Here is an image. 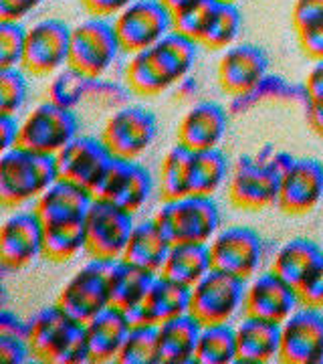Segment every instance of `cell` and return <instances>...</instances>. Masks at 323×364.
Returning a JSON list of instances; mask_svg holds the SVG:
<instances>
[{
  "mask_svg": "<svg viewBox=\"0 0 323 364\" xmlns=\"http://www.w3.org/2000/svg\"><path fill=\"white\" fill-rule=\"evenodd\" d=\"M198 57V43L172 31L150 49L131 53L126 65L129 91L152 97L180 83L190 73Z\"/></svg>",
  "mask_w": 323,
  "mask_h": 364,
  "instance_id": "6da1fadb",
  "label": "cell"
},
{
  "mask_svg": "<svg viewBox=\"0 0 323 364\" xmlns=\"http://www.w3.org/2000/svg\"><path fill=\"white\" fill-rule=\"evenodd\" d=\"M59 181L57 158L14 146L0 156V203L4 207H23Z\"/></svg>",
  "mask_w": 323,
  "mask_h": 364,
  "instance_id": "7a4b0ae2",
  "label": "cell"
},
{
  "mask_svg": "<svg viewBox=\"0 0 323 364\" xmlns=\"http://www.w3.org/2000/svg\"><path fill=\"white\" fill-rule=\"evenodd\" d=\"M291 158L275 154L273 158L241 156L229 178V198L243 210H263L277 205L281 174Z\"/></svg>",
  "mask_w": 323,
  "mask_h": 364,
  "instance_id": "3957f363",
  "label": "cell"
},
{
  "mask_svg": "<svg viewBox=\"0 0 323 364\" xmlns=\"http://www.w3.org/2000/svg\"><path fill=\"white\" fill-rule=\"evenodd\" d=\"M154 221L172 243H210L220 231V208L212 196L186 195L166 200Z\"/></svg>",
  "mask_w": 323,
  "mask_h": 364,
  "instance_id": "277c9868",
  "label": "cell"
},
{
  "mask_svg": "<svg viewBox=\"0 0 323 364\" xmlns=\"http://www.w3.org/2000/svg\"><path fill=\"white\" fill-rule=\"evenodd\" d=\"M116 259L87 261L61 289L57 304L77 322L87 324L91 318L111 306V272Z\"/></svg>",
  "mask_w": 323,
  "mask_h": 364,
  "instance_id": "5b68a950",
  "label": "cell"
},
{
  "mask_svg": "<svg viewBox=\"0 0 323 364\" xmlns=\"http://www.w3.org/2000/svg\"><path fill=\"white\" fill-rule=\"evenodd\" d=\"M121 45L116 35L114 23L91 16L71 28L69 63L73 71L89 79H99L114 65Z\"/></svg>",
  "mask_w": 323,
  "mask_h": 364,
  "instance_id": "8992f818",
  "label": "cell"
},
{
  "mask_svg": "<svg viewBox=\"0 0 323 364\" xmlns=\"http://www.w3.org/2000/svg\"><path fill=\"white\" fill-rule=\"evenodd\" d=\"M79 136V117L71 107L45 102L21 122L18 146L26 150L57 156L67 144Z\"/></svg>",
  "mask_w": 323,
  "mask_h": 364,
  "instance_id": "52a82bcc",
  "label": "cell"
},
{
  "mask_svg": "<svg viewBox=\"0 0 323 364\" xmlns=\"http://www.w3.org/2000/svg\"><path fill=\"white\" fill-rule=\"evenodd\" d=\"M245 279L212 267L192 286L190 314L202 326L231 322L236 312L245 308Z\"/></svg>",
  "mask_w": 323,
  "mask_h": 364,
  "instance_id": "ba28073f",
  "label": "cell"
},
{
  "mask_svg": "<svg viewBox=\"0 0 323 364\" xmlns=\"http://www.w3.org/2000/svg\"><path fill=\"white\" fill-rule=\"evenodd\" d=\"M133 227L131 213L104 198H93L85 215V251L95 259H121Z\"/></svg>",
  "mask_w": 323,
  "mask_h": 364,
  "instance_id": "9c48e42d",
  "label": "cell"
},
{
  "mask_svg": "<svg viewBox=\"0 0 323 364\" xmlns=\"http://www.w3.org/2000/svg\"><path fill=\"white\" fill-rule=\"evenodd\" d=\"M114 28L121 51H143L172 33V11L162 0H136L114 16Z\"/></svg>",
  "mask_w": 323,
  "mask_h": 364,
  "instance_id": "30bf717a",
  "label": "cell"
},
{
  "mask_svg": "<svg viewBox=\"0 0 323 364\" xmlns=\"http://www.w3.org/2000/svg\"><path fill=\"white\" fill-rule=\"evenodd\" d=\"M158 134V122L152 112L138 105H124L105 122L102 140L114 158L138 160L152 146Z\"/></svg>",
  "mask_w": 323,
  "mask_h": 364,
  "instance_id": "8fae6325",
  "label": "cell"
},
{
  "mask_svg": "<svg viewBox=\"0 0 323 364\" xmlns=\"http://www.w3.org/2000/svg\"><path fill=\"white\" fill-rule=\"evenodd\" d=\"M212 265L217 269L233 273L236 277L248 282L258 273L263 265V239L251 227H226L220 229L208 243Z\"/></svg>",
  "mask_w": 323,
  "mask_h": 364,
  "instance_id": "7c38bea8",
  "label": "cell"
},
{
  "mask_svg": "<svg viewBox=\"0 0 323 364\" xmlns=\"http://www.w3.org/2000/svg\"><path fill=\"white\" fill-rule=\"evenodd\" d=\"M71 28L59 18H43L26 28L21 67L33 75H51L69 63Z\"/></svg>",
  "mask_w": 323,
  "mask_h": 364,
  "instance_id": "4fadbf2b",
  "label": "cell"
},
{
  "mask_svg": "<svg viewBox=\"0 0 323 364\" xmlns=\"http://www.w3.org/2000/svg\"><path fill=\"white\" fill-rule=\"evenodd\" d=\"M154 191V178L150 170L136 160L114 158L105 176L95 188V198L109 200L128 213H138L146 207Z\"/></svg>",
  "mask_w": 323,
  "mask_h": 364,
  "instance_id": "5bb4252c",
  "label": "cell"
},
{
  "mask_svg": "<svg viewBox=\"0 0 323 364\" xmlns=\"http://www.w3.org/2000/svg\"><path fill=\"white\" fill-rule=\"evenodd\" d=\"M55 158L59 178L75 182L91 193H95L109 164L114 162V154L104 140L91 136L73 138Z\"/></svg>",
  "mask_w": 323,
  "mask_h": 364,
  "instance_id": "9a60e30c",
  "label": "cell"
},
{
  "mask_svg": "<svg viewBox=\"0 0 323 364\" xmlns=\"http://www.w3.org/2000/svg\"><path fill=\"white\" fill-rule=\"evenodd\" d=\"M279 360L285 364L323 363V312L317 308H297L281 324Z\"/></svg>",
  "mask_w": 323,
  "mask_h": 364,
  "instance_id": "2e32d148",
  "label": "cell"
},
{
  "mask_svg": "<svg viewBox=\"0 0 323 364\" xmlns=\"http://www.w3.org/2000/svg\"><path fill=\"white\" fill-rule=\"evenodd\" d=\"M45 225L37 210L11 215L0 231V263L9 272H18L43 255Z\"/></svg>",
  "mask_w": 323,
  "mask_h": 364,
  "instance_id": "e0dca14e",
  "label": "cell"
},
{
  "mask_svg": "<svg viewBox=\"0 0 323 364\" xmlns=\"http://www.w3.org/2000/svg\"><path fill=\"white\" fill-rule=\"evenodd\" d=\"M323 200V166L313 158L293 160L281 174L277 207L287 215H307Z\"/></svg>",
  "mask_w": 323,
  "mask_h": 364,
  "instance_id": "ac0fdd59",
  "label": "cell"
},
{
  "mask_svg": "<svg viewBox=\"0 0 323 364\" xmlns=\"http://www.w3.org/2000/svg\"><path fill=\"white\" fill-rule=\"evenodd\" d=\"M299 304L297 289L273 269L251 277V284L246 286L245 314L248 316L283 324Z\"/></svg>",
  "mask_w": 323,
  "mask_h": 364,
  "instance_id": "d6986e66",
  "label": "cell"
},
{
  "mask_svg": "<svg viewBox=\"0 0 323 364\" xmlns=\"http://www.w3.org/2000/svg\"><path fill=\"white\" fill-rule=\"evenodd\" d=\"M269 59L265 51L251 45L241 43L224 49L219 61V83L224 93L241 97L253 90H257L261 81L267 75Z\"/></svg>",
  "mask_w": 323,
  "mask_h": 364,
  "instance_id": "ffe728a7",
  "label": "cell"
},
{
  "mask_svg": "<svg viewBox=\"0 0 323 364\" xmlns=\"http://www.w3.org/2000/svg\"><path fill=\"white\" fill-rule=\"evenodd\" d=\"M192 287L182 286L166 275H155L143 299L128 312L131 324L160 326L166 320L190 312Z\"/></svg>",
  "mask_w": 323,
  "mask_h": 364,
  "instance_id": "44dd1931",
  "label": "cell"
},
{
  "mask_svg": "<svg viewBox=\"0 0 323 364\" xmlns=\"http://www.w3.org/2000/svg\"><path fill=\"white\" fill-rule=\"evenodd\" d=\"M79 324L83 322L71 318L59 304L43 308L28 320V344L33 356L43 363H57Z\"/></svg>",
  "mask_w": 323,
  "mask_h": 364,
  "instance_id": "7402d4cb",
  "label": "cell"
},
{
  "mask_svg": "<svg viewBox=\"0 0 323 364\" xmlns=\"http://www.w3.org/2000/svg\"><path fill=\"white\" fill-rule=\"evenodd\" d=\"M226 112L214 102H200L192 105L178 126V144L192 152L219 148L226 134Z\"/></svg>",
  "mask_w": 323,
  "mask_h": 364,
  "instance_id": "603a6c76",
  "label": "cell"
},
{
  "mask_svg": "<svg viewBox=\"0 0 323 364\" xmlns=\"http://www.w3.org/2000/svg\"><path fill=\"white\" fill-rule=\"evenodd\" d=\"M236 332V363L265 364L279 358L281 324L248 316L234 328Z\"/></svg>",
  "mask_w": 323,
  "mask_h": 364,
  "instance_id": "cb8c5ba5",
  "label": "cell"
},
{
  "mask_svg": "<svg viewBox=\"0 0 323 364\" xmlns=\"http://www.w3.org/2000/svg\"><path fill=\"white\" fill-rule=\"evenodd\" d=\"M95 195L75 182L59 181L51 184L39 200H35V210L43 223L79 221L85 219Z\"/></svg>",
  "mask_w": 323,
  "mask_h": 364,
  "instance_id": "d4e9b609",
  "label": "cell"
},
{
  "mask_svg": "<svg viewBox=\"0 0 323 364\" xmlns=\"http://www.w3.org/2000/svg\"><path fill=\"white\" fill-rule=\"evenodd\" d=\"M129 328H131L129 316L116 306H109L95 318H91L85 324L91 363L116 360L126 342Z\"/></svg>",
  "mask_w": 323,
  "mask_h": 364,
  "instance_id": "484cf974",
  "label": "cell"
},
{
  "mask_svg": "<svg viewBox=\"0 0 323 364\" xmlns=\"http://www.w3.org/2000/svg\"><path fill=\"white\" fill-rule=\"evenodd\" d=\"M170 247H172V241L158 227V223L150 219V221L138 223L133 227L121 259L136 267H142L146 272L160 273L166 263Z\"/></svg>",
  "mask_w": 323,
  "mask_h": 364,
  "instance_id": "4316f807",
  "label": "cell"
},
{
  "mask_svg": "<svg viewBox=\"0 0 323 364\" xmlns=\"http://www.w3.org/2000/svg\"><path fill=\"white\" fill-rule=\"evenodd\" d=\"M202 324L192 314H182L158 326V346L160 363L186 364L194 363V352L200 338Z\"/></svg>",
  "mask_w": 323,
  "mask_h": 364,
  "instance_id": "83f0119b",
  "label": "cell"
},
{
  "mask_svg": "<svg viewBox=\"0 0 323 364\" xmlns=\"http://www.w3.org/2000/svg\"><path fill=\"white\" fill-rule=\"evenodd\" d=\"M212 255L208 243H172L162 275L178 282L182 286H196L210 269Z\"/></svg>",
  "mask_w": 323,
  "mask_h": 364,
  "instance_id": "f1b7e54d",
  "label": "cell"
},
{
  "mask_svg": "<svg viewBox=\"0 0 323 364\" xmlns=\"http://www.w3.org/2000/svg\"><path fill=\"white\" fill-rule=\"evenodd\" d=\"M322 257L323 251L317 243L310 239H293L275 253L271 269L277 275H281L287 284L299 289L315 269V265L322 261Z\"/></svg>",
  "mask_w": 323,
  "mask_h": 364,
  "instance_id": "f546056e",
  "label": "cell"
},
{
  "mask_svg": "<svg viewBox=\"0 0 323 364\" xmlns=\"http://www.w3.org/2000/svg\"><path fill=\"white\" fill-rule=\"evenodd\" d=\"M158 273L146 272L124 259H116L111 272V306L128 314L131 312L146 296Z\"/></svg>",
  "mask_w": 323,
  "mask_h": 364,
  "instance_id": "4dcf8cb0",
  "label": "cell"
},
{
  "mask_svg": "<svg viewBox=\"0 0 323 364\" xmlns=\"http://www.w3.org/2000/svg\"><path fill=\"white\" fill-rule=\"evenodd\" d=\"M45 239H43V255L47 259L61 263L77 257L81 251L87 249L85 237V219L79 221L43 223Z\"/></svg>",
  "mask_w": 323,
  "mask_h": 364,
  "instance_id": "1f68e13d",
  "label": "cell"
},
{
  "mask_svg": "<svg viewBox=\"0 0 323 364\" xmlns=\"http://www.w3.org/2000/svg\"><path fill=\"white\" fill-rule=\"evenodd\" d=\"M192 150L176 144L170 148L168 154L160 166V193L164 200H174L190 195V178H192Z\"/></svg>",
  "mask_w": 323,
  "mask_h": 364,
  "instance_id": "d6a6232c",
  "label": "cell"
},
{
  "mask_svg": "<svg viewBox=\"0 0 323 364\" xmlns=\"http://www.w3.org/2000/svg\"><path fill=\"white\" fill-rule=\"evenodd\" d=\"M194 363H236V332H234L231 322L202 326L200 338L196 344V352H194Z\"/></svg>",
  "mask_w": 323,
  "mask_h": 364,
  "instance_id": "836d02e7",
  "label": "cell"
},
{
  "mask_svg": "<svg viewBox=\"0 0 323 364\" xmlns=\"http://www.w3.org/2000/svg\"><path fill=\"white\" fill-rule=\"evenodd\" d=\"M226 178H229V160L219 148L194 152L190 195H217Z\"/></svg>",
  "mask_w": 323,
  "mask_h": 364,
  "instance_id": "e575fe53",
  "label": "cell"
},
{
  "mask_svg": "<svg viewBox=\"0 0 323 364\" xmlns=\"http://www.w3.org/2000/svg\"><path fill=\"white\" fill-rule=\"evenodd\" d=\"M119 364H158V326L131 324L126 342L116 358Z\"/></svg>",
  "mask_w": 323,
  "mask_h": 364,
  "instance_id": "d590c367",
  "label": "cell"
},
{
  "mask_svg": "<svg viewBox=\"0 0 323 364\" xmlns=\"http://www.w3.org/2000/svg\"><path fill=\"white\" fill-rule=\"evenodd\" d=\"M214 0H192L186 6L172 13V31L180 33L188 39L202 43L208 26L212 23V16L217 11Z\"/></svg>",
  "mask_w": 323,
  "mask_h": 364,
  "instance_id": "8d00e7d4",
  "label": "cell"
},
{
  "mask_svg": "<svg viewBox=\"0 0 323 364\" xmlns=\"http://www.w3.org/2000/svg\"><path fill=\"white\" fill-rule=\"evenodd\" d=\"M243 28V16L236 4H217L212 23L200 45L208 49H229L239 39Z\"/></svg>",
  "mask_w": 323,
  "mask_h": 364,
  "instance_id": "74e56055",
  "label": "cell"
},
{
  "mask_svg": "<svg viewBox=\"0 0 323 364\" xmlns=\"http://www.w3.org/2000/svg\"><path fill=\"white\" fill-rule=\"evenodd\" d=\"M26 28L14 21H0V69H13L23 63Z\"/></svg>",
  "mask_w": 323,
  "mask_h": 364,
  "instance_id": "f35d334b",
  "label": "cell"
},
{
  "mask_svg": "<svg viewBox=\"0 0 323 364\" xmlns=\"http://www.w3.org/2000/svg\"><path fill=\"white\" fill-rule=\"evenodd\" d=\"M28 85L25 73L13 69H0V114H16L26 102Z\"/></svg>",
  "mask_w": 323,
  "mask_h": 364,
  "instance_id": "ab89813d",
  "label": "cell"
},
{
  "mask_svg": "<svg viewBox=\"0 0 323 364\" xmlns=\"http://www.w3.org/2000/svg\"><path fill=\"white\" fill-rule=\"evenodd\" d=\"M299 301L301 306L307 308H323V257L322 261L315 265V269L311 272V275L303 282V286L297 289Z\"/></svg>",
  "mask_w": 323,
  "mask_h": 364,
  "instance_id": "60d3db41",
  "label": "cell"
},
{
  "mask_svg": "<svg viewBox=\"0 0 323 364\" xmlns=\"http://www.w3.org/2000/svg\"><path fill=\"white\" fill-rule=\"evenodd\" d=\"M291 21L295 31L317 25L323 21V0H295L291 9Z\"/></svg>",
  "mask_w": 323,
  "mask_h": 364,
  "instance_id": "b9f144b4",
  "label": "cell"
},
{
  "mask_svg": "<svg viewBox=\"0 0 323 364\" xmlns=\"http://www.w3.org/2000/svg\"><path fill=\"white\" fill-rule=\"evenodd\" d=\"M33 356L31 344L25 338L0 336V360L9 364H23Z\"/></svg>",
  "mask_w": 323,
  "mask_h": 364,
  "instance_id": "7bdbcfd3",
  "label": "cell"
},
{
  "mask_svg": "<svg viewBox=\"0 0 323 364\" xmlns=\"http://www.w3.org/2000/svg\"><path fill=\"white\" fill-rule=\"evenodd\" d=\"M299 43L305 55H310L311 59L322 61L323 59V21L317 25H311L307 28L297 31Z\"/></svg>",
  "mask_w": 323,
  "mask_h": 364,
  "instance_id": "ee69618b",
  "label": "cell"
},
{
  "mask_svg": "<svg viewBox=\"0 0 323 364\" xmlns=\"http://www.w3.org/2000/svg\"><path fill=\"white\" fill-rule=\"evenodd\" d=\"M45 0H0V21H23L37 11Z\"/></svg>",
  "mask_w": 323,
  "mask_h": 364,
  "instance_id": "f6af8a7d",
  "label": "cell"
},
{
  "mask_svg": "<svg viewBox=\"0 0 323 364\" xmlns=\"http://www.w3.org/2000/svg\"><path fill=\"white\" fill-rule=\"evenodd\" d=\"M131 2H136V0H81L85 11L97 18L117 16L121 11H126Z\"/></svg>",
  "mask_w": 323,
  "mask_h": 364,
  "instance_id": "bcb514c9",
  "label": "cell"
},
{
  "mask_svg": "<svg viewBox=\"0 0 323 364\" xmlns=\"http://www.w3.org/2000/svg\"><path fill=\"white\" fill-rule=\"evenodd\" d=\"M21 124L16 122L14 114H0V148L2 152L18 146Z\"/></svg>",
  "mask_w": 323,
  "mask_h": 364,
  "instance_id": "7dc6e473",
  "label": "cell"
},
{
  "mask_svg": "<svg viewBox=\"0 0 323 364\" xmlns=\"http://www.w3.org/2000/svg\"><path fill=\"white\" fill-rule=\"evenodd\" d=\"M0 336H14V338L28 340V322H21L9 310L0 314Z\"/></svg>",
  "mask_w": 323,
  "mask_h": 364,
  "instance_id": "c3c4849f",
  "label": "cell"
},
{
  "mask_svg": "<svg viewBox=\"0 0 323 364\" xmlns=\"http://www.w3.org/2000/svg\"><path fill=\"white\" fill-rule=\"evenodd\" d=\"M305 93L310 102H323V59L310 69L305 79Z\"/></svg>",
  "mask_w": 323,
  "mask_h": 364,
  "instance_id": "681fc988",
  "label": "cell"
},
{
  "mask_svg": "<svg viewBox=\"0 0 323 364\" xmlns=\"http://www.w3.org/2000/svg\"><path fill=\"white\" fill-rule=\"evenodd\" d=\"M307 124L319 138H323V102L307 104Z\"/></svg>",
  "mask_w": 323,
  "mask_h": 364,
  "instance_id": "f907efd6",
  "label": "cell"
},
{
  "mask_svg": "<svg viewBox=\"0 0 323 364\" xmlns=\"http://www.w3.org/2000/svg\"><path fill=\"white\" fill-rule=\"evenodd\" d=\"M166 6H168L170 11L174 13V11H178V9H182V6H186L188 2H192V0H162Z\"/></svg>",
  "mask_w": 323,
  "mask_h": 364,
  "instance_id": "816d5d0a",
  "label": "cell"
},
{
  "mask_svg": "<svg viewBox=\"0 0 323 364\" xmlns=\"http://www.w3.org/2000/svg\"><path fill=\"white\" fill-rule=\"evenodd\" d=\"M214 2H219V4H236L239 0H214Z\"/></svg>",
  "mask_w": 323,
  "mask_h": 364,
  "instance_id": "f5cc1de1",
  "label": "cell"
},
{
  "mask_svg": "<svg viewBox=\"0 0 323 364\" xmlns=\"http://www.w3.org/2000/svg\"><path fill=\"white\" fill-rule=\"evenodd\" d=\"M322 166H323V162H322Z\"/></svg>",
  "mask_w": 323,
  "mask_h": 364,
  "instance_id": "db71d44e",
  "label": "cell"
}]
</instances>
